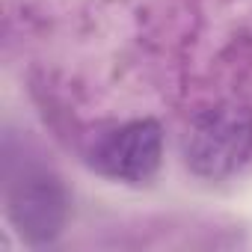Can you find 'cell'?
I'll list each match as a JSON object with an SVG mask.
<instances>
[{
    "instance_id": "6da1fadb",
    "label": "cell",
    "mask_w": 252,
    "mask_h": 252,
    "mask_svg": "<svg viewBox=\"0 0 252 252\" xmlns=\"http://www.w3.org/2000/svg\"><path fill=\"white\" fill-rule=\"evenodd\" d=\"M184 163L205 181H222L252 163V110L217 104L202 110L184 134Z\"/></svg>"
},
{
    "instance_id": "3957f363",
    "label": "cell",
    "mask_w": 252,
    "mask_h": 252,
    "mask_svg": "<svg viewBox=\"0 0 252 252\" xmlns=\"http://www.w3.org/2000/svg\"><path fill=\"white\" fill-rule=\"evenodd\" d=\"M163 163V128L155 119L125 122L104 134L92 152L89 166L104 178L125 184H146L158 175Z\"/></svg>"
},
{
    "instance_id": "7a4b0ae2",
    "label": "cell",
    "mask_w": 252,
    "mask_h": 252,
    "mask_svg": "<svg viewBox=\"0 0 252 252\" xmlns=\"http://www.w3.org/2000/svg\"><path fill=\"white\" fill-rule=\"evenodd\" d=\"M71 199L60 175L45 166H24L6 184V220L30 246L54 243L68 222Z\"/></svg>"
}]
</instances>
